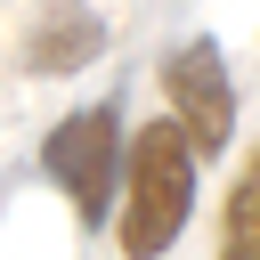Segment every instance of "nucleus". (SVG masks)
<instances>
[{
	"label": "nucleus",
	"instance_id": "obj_1",
	"mask_svg": "<svg viewBox=\"0 0 260 260\" xmlns=\"http://www.w3.org/2000/svg\"><path fill=\"white\" fill-rule=\"evenodd\" d=\"M187 219H195V154H187V138L171 122H146L122 146V187H114L122 260H162Z\"/></svg>",
	"mask_w": 260,
	"mask_h": 260
},
{
	"label": "nucleus",
	"instance_id": "obj_2",
	"mask_svg": "<svg viewBox=\"0 0 260 260\" xmlns=\"http://www.w3.org/2000/svg\"><path fill=\"white\" fill-rule=\"evenodd\" d=\"M122 146H130V138H122V106H114V98H106V106H81V114H65V122L41 138V171H49V187H65V203H73L81 236L114 219Z\"/></svg>",
	"mask_w": 260,
	"mask_h": 260
},
{
	"label": "nucleus",
	"instance_id": "obj_3",
	"mask_svg": "<svg viewBox=\"0 0 260 260\" xmlns=\"http://www.w3.org/2000/svg\"><path fill=\"white\" fill-rule=\"evenodd\" d=\"M162 106H171L162 122L187 138L195 162L236 138V81H228V57H219L211 32H195V41H179V49L162 57Z\"/></svg>",
	"mask_w": 260,
	"mask_h": 260
},
{
	"label": "nucleus",
	"instance_id": "obj_4",
	"mask_svg": "<svg viewBox=\"0 0 260 260\" xmlns=\"http://www.w3.org/2000/svg\"><path fill=\"white\" fill-rule=\"evenodd\" d=\"M98 57H106V16H98L89 0H41V8L24 16V41H16V65H24V73L57 81V73L98 65Z\"/></svg>",
	"mask_w": 260,
	"mask_h": 260
},
{
	"label": "nucleus",
	"instance_id": "obj_5",
	"mask_svg": "<svg viewBox=\"0 0 260 260\" xmlns=\"http://www.w3.org/2000/svg\"><path fill=\"white\" fill-rule=\"evenodd\" d=\"M219 260H260V146L244 154L236 187H228V211H219Z\"/></svg>",
	"mask_w": 260,
	"mask_h": 260
}]
</instances>
